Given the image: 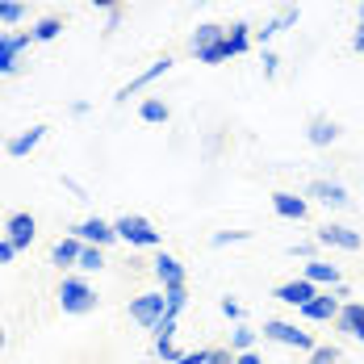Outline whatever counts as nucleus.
Returning a JSON list of instances; mask_svg holds the SVG:
<instances>
[{"instance_id": "29", "label": "nucleus", "mask_w": 364, "mask_h": 364, "mask_svg": "<svg viewBox=\"0 0 364 364\" xmlns=\"http://www.w3.org/2000/svg\"><path fill=\"white\" fill-rule=\"evenodd\" d=\"M176 323H181L176 314H164V318L155 323V331H151V335H155V343H168V339H176Z\"/></svg>"}, {"instance_id": "2", "label": "nucleus", "mask_w": 364, "mask_h": 364, "mask_svg": "<svg viewBox=\"0 0 364 364\" xmlns=\"http://www.w3.org/2000/svg\"><path fill=\"white\" fill-rule=\"evenodd\" d=\"M113 230H117V239L130 243V247H159V243H164V230H155L143 214H122V218L113 222Z\"/></svg>"}, {"instance_id": "6", "label": "nucleus", "mask_w": 364, "mask_h": 364, "mask_svg": "<svg viewBox=\"0 0 364 364\" xmlns=\"http://www.w3.org/2000/svg\"><path fill=\"white\" fill-rule=\"evenodd\" d=\"M314 243L318 247H331V252H360V230H352V226H343V222H327V226H318L314 230Z\"/></svg>"}, {"instance_id": "40", "label": "nucleus", "mask_w": 364, "mask_h": 364, "mask_svg": "<svg viewBox=\"0 0 364 364\" xmlns=\"http://www.w3.org/2000/svg\"><path fill=\"white\" fill-rule=\"evenodd\" d=\"M235 364H264V356H259V352H239V356H235Z\"/></svg>"}, {"instance_id": "26", "label": "nucleus", "mask_w": 364, "mask_h": 364, "mask_svg": "<svg viewBox=\"0 0 364 364\" xmlns=\"http://www.w3.org/2000/svg\"><path fill=\"white\" fill-rule=\"evenodd\" d=\"M75 268H80V272H101V268H105V247H88V243H84Z\"/></svg>"}, {"instance_id": "33", "label": "nucleus", "mask_w": 364, "mask_h": 364, "mask_svg": "<svg viewBox=\"0 0 364 364\" xmlns=\"http://www.w3.org/2000/svg\"><path fill=\"white\" fill-rule=\"evenodd\" d=\"M314 252H318V243H314V239H301V243H289V255H293V259H314Z\"/></svg>"}, {"instance_id": "16", "label": "nucleus", "mask_w": 364, "mask_h": 364, "mask_svg": "<svg viewBox=\"0 0 364 364\" xmlns=\"http://www.w3.org/2000/svg\"><path fill=\"white\" fill-rule=\"evenodd\" d=\"M339 306H343V301L331 289H318V297H310V301L301 306V318H310V323H335Z\"/></svg>"}, {"instance_id": "11", "label": "nucleus", "mask_w": 364, "mask_h": 364, "mask_svg": "<svg viewBox=\"0 0 364 364\" xmlns=\"http://www.w3.org/2000/svg\"><path fill=\"white\" fill-rule=\"evenodd\" d=\"M30 42H34L30 34H0V80L21 68V55L30 50Z\"/></svg>"}, {"instance_id": "4", "label": "nucleus", "mask_w": 364, "mask_h": 364, "mask_svg": "<svg viewBox=\"0 0 364 364\" xmlns=\"http://www.w3.org/2000/svg\"><path fill=\"white\" fill-rule=\"evenodd\" d=\"M168 314V306H164V289H151V293H139V297H130V323H139L143 331H155V323Z\"/></svg>"}, {"instance_id": "9", "label": "nucleus", "mask_w": 364, "mask_h": 364, "mask_svg": "<svg viewBox=\"0 0 364 364\" xmlns=\"http://www.w3.org/2000/svg\"><path fill=\"white\" fill-rule=\"evenodd\" d=\"M72 235L80 239V243H88V247H109V243H117V230H113V222L105 218H84V222H75L72 226Z\"/></svg>"}, {"instance_id": "43", "label": "nucleus", "mask_w": 364, "mask_h": 364, "mask_svg": "<svg viewBox=\"0 0 364 364\" xmlns=\"http://www.w3.org/2000/svg\"><path fill=\"white\" fill-rule=\"evenodd\" d=\"M92 109V105H88V101H72V117H84V113Z\"/></svg>"}, {"instance_id": "12", "label": "nucleus", "mask_w": 364, "mask_h": 364, "mask_svg": "<svg viewBox=\"0 0 364 364\" xmlns=\"http://www.w3.org/2000/svg\"><path fill=\"white\" fill-rule=\"evenodd\" d=\"M226 42V26H218V21H201L193 34H188V50H193V59H201V55H210L214 46H222Z\"/></svg>"}, {"instance_id": "19", "label": "nucleus", "mask_w": 364, "mask_h": 364, "mask_svg": "<svg viewBox=\"0 0 364 364\" xmlns=\"http://www.w3.org/2000/svg\"><path fill=\"white\" fill-rule=\"evenodd\" d=\"M272 210L281 214V218H289V222H306V214H310V201L306 197H297V193H272Z\"/></svg>"}, {"instance_id": "20", "label": "nucleus", "mask_w": 364, "mask_h": 364, "mask_svg": "<svg viewBox=\"0 0 364 364\" xmlns=\"http://www.w3.org/2000/svg\"><path fill=\"white\" fill-rule=\"evenodd\" d=\"M46 139V126H30V130H21V134H13L9 143H4V151L13 155V159H26V155H34L38 143Z\"/></svg>"}, {"instance_id": "31", "label": "nucleus", "mask_w": 364, "mask_h": 364, "mask_svg": "<svg viewBox=\"0 0 364 364\" xmlns=\"http://www.w3.org/2000/svg\"><path fill=\"white\" fill-rule=\"evenodd\" d=\"M218 310H222V318H230V323H243V301H239V297H222Z\"/></svg>"}, {"instance_id": "28", "label": "nucleus", "mask_w": 364, "mask_h": 364, "mask_svg": "<svg viewBox=\"0 0 364 364\" xmlns=\"http://www.w3.org/2000/svg\"><path fill=\"white\" fill-rule=\"evenodd\" d=\"M164 306H168V314H176V318H181V314H184V306H188V285L164 289Z\"/></svg>"}, {"instance_id": "30", "label": "nucleus", "mask_w": 364, "mask_h": 364, "mask_svg": "<svg viewBox=\"0 0 364 364\" xmlns=\"http://www.w3.org/2000/svg\"><path fill=\"white\" fill-rule=\"evenodd\" d=\"M247 239H252V230H218L210 243L214 247H230V243H247Z\"/></svg>"}, {"instance_id": "37", "label": "nucleus", "mask_w": 364, "mask_h": 364, "mask_svg": "<svg viewBox=\"0 0 364 364\" xmlns=\"http://www.w3.org/2000/svg\"><path fill=\"white\" fill-rule=\"evenodd\" d=\"M117 30H122V4L105 13V38H109V34H117Z\"/></svg>"}, {"instance_id": "46", "label": "nucleus", "mask_w": 364, "mask_h": 364, "mask_svg": "<svg viewBox=\"0 0 364 364\" xmlns=\"http://www.w3.org/2000/svg\"><path fill=\"white\" fill-rule=\"evenodd\" d=\"M356 17H360V21H364V0H360V9H356Z\"/></svg>"}, {"instance_id": "38", "label": "nucleus", "mask_w": 364, "mask_h": 364, "mask_svg": "<svg viewBox=\"0 0 364 364\" xmlns=\"http://www.w3.org/2000/svg\"><path fill=\"white\" fill-rule=\"evenodd\" d=\"M205 364H235V352H230V348H214Z\"/></svg>"}, {"instance_id": "8", "label": "nucleus", "mask_w": 364, "mask_h": 364, "mask_svg": "<svg viewBox=\"0 0 364 364\" xmlns=\"http://www.w3.org/2000/svg\"><path fill=\"white\" fill-rule=\"evenodd\" d=\"M4 239H9L17 252H30V243L38 239V218L30 214V210L9 214V222H4Z\"/></svg>"}, {"instance_id": "3", "label": "nucleus", "mask_w": 364, "mask_h": 364, "mask_svg": "<svg viewBox=\"0 0 364 364\" xmlns=\"http://www.w3.org/2000/svg\"><path fill=\"white\" fill-rule=\"evenodd\" d=\"M259 335H264V339H272V343H285V348H297V352H306V356H310V352L318 348L310 331H297V323H285V318H268Z\"/></svg>"}, {"instance_id": "39", "label": "nucleus", "mask_w": 364, "mask_h": 364, "mask_svg": "<svg viewBox=\"0 0 364 364\" xmlns=\"http://www.w3.org/2000/svg\"><path fill=\"white\" fill-rule=\"evenodd\" d=\"M17 247H13V243H9V239H0V264H13V259H17Z\"/></svg>"}, {"instance_id": "24", "label": "nucleus", "mask_w": 364, "mask_h": 364, "mask_svg": "<svg viewBox=\"0 0 364 364\" xmlns=\"http://www.w3.org/2000/svg\"><path fill=\"white\" fill-rule=\"evenodd\" d=\"M59 34H63V21H59V17H38L34 30H30V38H34V42H55Z\"/></svg>"}, {"instance_id": "32", "label": "nucleus", "mask_w": 364, "mask_h": 364, "mask_svg": "<svg viewBox=\"0 0 364 364\" xmlns=\"http://www.w3.org/2000/svg\"><path fill=\"white\" fill-rule=\"evenodd\" d=\"M310 364H339V348H331V343H318V348L310 352Z\"/></svg>"}, {"instance_id": "1", "label": "nucleus", "mask_w": 364, "mask_h": 364, "mask_svg": "<svg viewBox=\"0 0 364 364\" xmlns=\"http://www.w3.org/2000/svg\"><path fill=\"white\" fill-rule=\"evenodd\" d=\"M55 301H59V310H63V314L84 318V314H92V310H97V289H92L84 277H63V281H59V289H55Z\"/></svg>"}, {"instance_id": "25", "label": "nucleus", "mask_w": 364, "mask_h": 364, "mask_svg": "<svg viewBox=\"0 0 364 364\" xmlns=\"http://www.w3.org/2000/svg\"><path fill=\"white\" fill-rule=\"evenodd\" d=\"M255 335H259V331H252L247 323H235V331H230V352H235V356H239V352H252Z\"/></svg>"}, {"instance_id": "18", "label": "nucleus", "mask_w": 364, "mask_h": 364, "mask_svg": "<svg viewBox=\"0 0 364 364\" xmlns=\"http://www.w3.org/2000/svg\"><path fill=\"white\" fill-rule=\"evenodd\" d=\"M297 17H301V13H297V4H289V9H281V13H277L272 21H264L259 30H252V38L259 42V46H268V42H272L277 34H285L289 26H297Z\"/></svg>"}, {"instance_id": "21", "label": "nucleus", "mask_w": 364, "mask_h": 364, "mask_svg": "<svg viewBox=\"0 0 364 364\" xmlns=\"http://www.w3.org/2000/svg\"><path fill=\"white\" fill-rule=\"evenodd\" d=\"M80 252H84V243L68 230V235L50 247V264H55V268H75V264H80Z\"/></svg>"}, {"instance_id": "14", "label": "nucleus", "mask_w": 364, "mask_h": 364, "mask_svg": "<svg viewBox=\"0 0 364 364\" xmlns=\"http://www.w3.org/2000/svg\"><path fill=\"white\" fill-rule=\"evenodd\" d=\"M335 331L348 335V339H356V343H364V301H343L339 314H335Z\"/></svg>"}, {"instance_id": "10", "label": "nucleus", "mask_w": 364, "mask_h": 364, "mask_svg": "<svg viewBox=\"0 0 364 364\" xmlns=\"http://www.w3.org/2000/svg\"><path fill=\"white\" fill-rule=\"evenodd\" d=\"M151 272H155V281H159V289H176V285H188V272H184V264L176 259L172 252H159L151 259Z\"/></svg>"}, {"instance_id": "34", "label": "nucleus", "mask_w": 364, "mask_h": 364, "mask_svg": "<svg viewBox=\"0 0 364 364\" xmlns=\"http://www.w3.org/2000/svg\"><path fill=\"white\" fill-rule=\"evenodd\" d=\"M259 63H264V75H268V80H272V75L281 72V55H277L272 46H264V55H259Z\"/></svg>"}, {"instance_id": "45", "label": "nucleus", "mask_w": 364, "mask_h": 364, "mask_svg": "<svg viewBox=\"0 0 364 364\" xmlns=\"http://www.w3.org/2000/svg\"><path fill=\"white\" fill-rule=\"evenodd\" d=\"M4 343H9V331H4V323H0V352H4Z\"/></svg>"}, {"instance_id": "23", "label": "nucleus", "mask_w": 364, "mask_h": 364, "mask_svg": "<svg viewBox=\"0 0 364 364\" xmlns=\"http://www.w3.org/2000/svg\"><path fill=\"white\" fill-rule=\"evenodd\" d=\"M139 117H143L146 126H168L172 109H168V101H159V97H146L143 105H139Z\"/></svg>"}, {"instance_id": "5", "label": "nucleus", "mask_w": 364, "mask_h": 364, "mask_svg": "<svg viewBox=\"0 0 364 364\" xmlns=\"http://www.w3.org/2000/svg\"><path fill=\"white\" fill-rule=\"evenodd\" d=\"M172 68H176V59H172V55H159V59H155V63H151V68H143V72L134 75V80H130V84H122V88H117V97H113V101H117V105H126V101H130V97H139V92H143V88H151V84H155V80H159V75H168V72H172Z\"/></svg>"}, {"instance_id": "27", "label": "nucleus", "mask_w": 364, "mask_h": 364, "mask_svg": "<svg viewBox=\"0 0 364 364\" xmlns=\"http://www.w3.org/2000/svg\"><path fill=\"white\" fill-rule=\"evenodd\" d=\"M26 21V0H0V26H21Z\"/></svg>"}, {"instance_id": "7", "label": "nucleus", "mask_w": 364, "mask_h": 364, "mask_svg": "<svg viewBox=\"0 0 364 364\" xmlns=\"http://www.w3.org/2000/svg\"><path fill=\"white\" fill-rule=\"evenodd\" d=\"M306 201H318V205H327V210H348V205H352V193L339 181H331V176H318V181L306 184Z\"/></svg>"}, {"instance_id": "22", "label": "nucleus", "mask_w": 364, "mask_h": 364, "mask_svg": "<svg viewBox=\"0 0 364 364\" xmlns=\"http://www.w3.org/2000/svg\"><path fill=\"white\" fill-rule=\"evenodd\" d=\"M252 46H255V38H252V26H247V21H235V26L226 30V50H230V59H235V55H247Z\"/></svg>"}, {"instance_id": "13", "label": "nucleus", "mask_w": 364, "mask_h": 364, "mask_svg": "<svg viewBox=\"0 0 364 364\" xmlns=\"http://www.w3.org/2000/svg\"><path fill=\"white\" fill-rule=\"evenodd\" d=\"M272 297H277V301H285V306H293V310H301L310 297H318V285H314V281H306V277H293V281H285V285H277Z\"/></svg>"}, {"instance_id": "35", "label": "nucleus", "mask_w": 364, "mask_h": 364, "mask_svg": "<svg viewBox=\"0 0 364 364\" xmlns=\"http://www.w3.org/2000/svg\"><path fill=\"white\" fill-rule=\"evenodd\" d=\"M210 352H214V348H197V352H181V356H176V364H205V360H210Z\"/></svg>"}, {"instance_id": "42", "label": "nucleus", "mask_w": 364, "mask_h": 364, "mask_svg": "<svg viewBox=\"0 0 364 364\" xmlns=\"http://www.w3.org/2000/svg\"><path fill=\"white\" fill-rule=\"evenodd\" d=\"M331 293H335V297H339V301H352V289H348V285H343V281H339V285H335V289H331Z\"/></svg>"}, {"instance_id": "36", "label": "nucleus", "mask_w": 364, "mask_h": 364, "mask_svg": "<svg viewBox=\"0 0 364 364\" xmlns=\"http://www.w3.org/2000/svg\"><path fill=\"white\" fill-rule=\"evenodd\" d=\"M155 356H159L164 364H176V356H181V352H176V343L168 339V343H155Z\"/></svg>"}, {"instance_id": "44", "label": "nucleus", "mask_w": 364, "mask_h": 364, "mask_svg": "<svg viewBox=\"0 0 364 364\" xmlns=\"http://www.w3.org/2000/svg\"><path fill=\"white\" fill-rule=\"evenodd\" d=\"M88 4H92V9H105V13H109V9H117V4H122V0H88Z\"/></svg>"}, {"instance_id": "15", "label": "nucleus", "mask_w": 364, "mask_h": 364, "mask_svg": "<svg viewBox=\"0 0 364 364\" xmlns=\"http://www.w3.org/2000/svg\"><path fill=\"white\" fill-rule=\"evenodd\" d=\"M301 277H306V281H314L318 289H335V285L343 281V272H339V264H331V259H323V255H314V259H306V264H301Z\"/></svg>"}, {"instance_id": "41", "label": "nucleus", "mask_w": 364, "mask_h": 364, "mask_svg": "<svg viewBox=\"0 0 364 364\" xmlns=\"http://www.w3.org/2000/svg\"><path fill=\"white\" fill-rule=\"evenodd\" d=\"M352 50H360V55H364V21L356 26V34H352Z\"/></svg>"}, {"instance_id": "17", "label": "nucleus", "mask_w": 364, "mask_h": 364, "mask_svg": "<svg viewBox=\"0 0 364 364\" xmlns=\"http://www.w3.org/2000/svg\"><path fill=\"white\" fill-rule=\"evenodd\" d=\"M339 134H343V130H339V122H335V117H323V113H318V117H310V126H306V143L318 146V151L331 146V143H339Z\"/></svg>"}]
</instances>
